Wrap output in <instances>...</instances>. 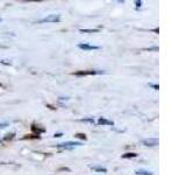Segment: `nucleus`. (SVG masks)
Segmentation results:
<instances>
[{"instance_id": "nucleus-1", "label": "nucleus", "mask_w": 186, "mask_h": 175, "mask_svg": "<svg viewBox=\"0 0 186 175\" xmlns=\"http://www.w3.org/2000/svg\"><path fill=\"white\" fill-rule=\"evenodd\" d=\"M59 20H61V16L58 14H50V15L43 18L41 20H38L37 22L38 24H46V22H58Z\"/></svg>"}, {"instance_id": "nucleus-2", "label": "nucleus", "mask_w": 186, "mask_h": 175, "mask_svg": "<svg viewBox=\"0 0 186 175\" xmlns=\"http://www.w3.org/2000/svg\"><path fill=\"white\" fill-rule=\"evenodd\" d=\"M99 74H105V71L103 70H82V71H77V73H74L73 75L76 76H87V75H99Z\"/></svg>"}, {"instance_id": "nucleus-3", "label": "nucleus", "mask_w": 186, "mask_h": 175, "mask_svg": "<svg viewBox=\"0 0 186 175\" xmlns=\"http://www.w3.org/2000/svg\"><path fill=\"white\" fill-rule=\"evenodd\" d=\"M56 146L59 147V148H69V150H71V148H73V147H76V146H82V143H76V141H66V143L58 144V145H56Z\"/></svg>"}, {"instance_id": "nucleus-4", "label": "nucleus", "mask_w": 186, "mask_h": 175, "mask_svg": "<svg viewBox=\"0 0 186 175\" xmlns=\"http://www.w3.org/2000/svg\"><path fill=\"white\" fill-rule=\"evenodd\" d=\"M143 145L144 146H157L158 145V139L157 138H149V139H145L143 140Z\"/></svg>"}, {"instance_id": "nucleus-5", "label": "nucleus", "mask_w": 186, "mask_h": 175, "mask_svg": "<svg viewBox=\"0 0 186 175\" xmlns=\"http://www.w3.org/2000/svg\"><path fill=\"white\" fill-rule=\"evenodd\" d=\"M78 47L83 50H97V49H99L98 46H90L87 43H79Z\"/></svg>"}, {"instance_id": "nucleus-6", "label": "nucleus", "mask_w": 186, "mask_h": 175, "mask_svg": "<svg viewBox=\"0 0 186 175\" xmlns=\"http://www.w3.org/2000/svg\"><path fill=\"white\" fill-rule=\"evenodd\" d=\"M98 124H99V125H113L114 123L111 122V120H107V119H105V118H100L99 120H98Z\"/></svg>"}, {"instance_id": "nucleus-7", "label": "nucleus", "mask_w": 186, "mask_h": 175, "mask_svg": "<svg viewBox=\"0 0 186 175\" xmlns=\"http://www.w3.org/2000/svg\"><path fill=\"white\" fill-rule=\"evenodd\" d=\"M135 173H136L137 175H153L151 172L145 171V169H137V171H135Z\"/></svg>"}, {"instance_id": "nucleus-8", "label": "nucleus", "mask_w": 186, "mask_h": 175, "mask_svg": "<svg viewBox=\"0 0 186 175\" xmlns=\"http://www.w3.org/2000/svg\"><path fill=\"white\" fill-rule=\"evenodd\" d=\"M137 154L136 153H126V154H122V158L123 159H129V158H136Z\"/></svg>"}, {"instance_id": "nucleus-9", "label": "nucleus", "mask_w": 186, "mask_h": 175, "mask_svg": "<svg viewBox=\"0 0 186 175\" xmlns=\"http://www.w3.org/2000/svg\"><path fill=\"white\" fill-rule=\"evenodd\" d=\"M92 168L97 172H103V173H106V172H107V169H106V168H103V167H95V166H93Z\"/></svg>"}, {"instance_id": "nucleus-10", "label": "nucleus", "mask_w": 186, "mask_h": 175, "mask_svg": "<svg viewBox=\"0 0 186 175\" xmlns=\"http://www.w3.org/2000/svg\"><path fill=\"white\" fill-rule=\"evenodd\" d=\"M98 29H80V33H97Z\"/></svg>"}, {"instance_id": "nucleus-11", "label": "nucleus", "mask_w": 186, "mask_h": 175, "mask_svg": "<svg viewBox=\"0 0 186 175\" xmlns=\"http://www.w3.org/2000/svg\"><path fill=\"white\" fill-rule=\"evenodd\" d=\"M82 122H87V123H92V124H93V123H94V119L92 118H84V119H82Z\"/></svg>"}, {"instance_id": "nucleus-12", "label": "nucleus", "mask_w": 186, "mask_h": 175, "mask_svg": "<svg viewBox=\"0 0 186 175\" xmlns=\"http://www.w3.org/2000/svg\"><path fill=\"white\" fill-rule=\"evenodd\" d=\"M15 133H11V134H7V137H5V140H11V139L14 138Z\"/></svg>"}, {"instance_id": "nucleus-13", "label": "nucleus", "mask_w": 186, "mask_h": 175, "mask_svg": "<svg viewBox=\"0 0 186 175\" xmlns=\"http://www.w3.org/2000/svg\"><path fill=\"white\" fill-rule=\"evenodd\" d=\"M76 137H77V138H80V139L86 140V137H85V134H83V133H77V134H76Z\"/></svg>"}, {"instance_id": "nucleus-14", "label": "nucleus", "mask_w": 186, "mask_h": 175, "mask_svg": "<svg viewBox=\"0 0 186 175\" xmlns=\"http://www.w3.org/2000/svg\"><path fill=\"white\" fill-rule=\"evenodd\" d=\"M6 126H8L7 123H1V124H0V129H5Z\"/></svg>"}, {"instance_id": "nucleus-15", "label": "nucleus", "mask_w": 186, "mask_h": 175, "mask_svg": "<svg viewBox=\"0 0 186 175\" xmlns=\"http://www.w3.org/2000/svg\"><path fill=\"white\" fill-rule=\"evenodd\" d=\"M62 135H63V133H55L54 137L55 138H59V137H62Z\"/></svg>"}, {"instance_id": "nucleus-16", "label": "nucleus", "mask_w": 186, "mask_h": 175, "mask_svg": "<svg viewBox=\"0 0 186 175\" xmlns=\"http://www.w3.org/2000/svg\"><path fill=\"white\" fill-rule=\"evenodd\" d=\"M135 4H136V7H141V5H142V1H135Z\"/></svg>"}, {"instance_id": "nucleus-17", "label": "nucleus", "mask_w": 186, "mask_h": 175, "mask_svg": "<svg viewBox=\"0 0 186 175\" xmlns=\"http://www.w3.org/2000/svg\"><path fill=\"white\" fill-rule=\"evenodd\" d=\"M149 85L151 86V88H153L155 90H158V85H155V84H149Z\"/></svg>"}, {"instance_id": "nucleus-18", "label": "nucleus", "mask_w": 186, "mask_h": 175, "mask_svg": "<svg viewBox=\"0 0 186 175\" xmlns=\"http://www.w3.org/2000/svg\"><path fill=\"white\" fill-rule=\"evenodd\" d=\"M145 50H156V52H157L158 48L157 47H153V48H148V49H145Z\"/></svg>"}, {"instance_id": "nucleus-19", "label": "nucleus", "mask_w": 186, "mask_h": 175, "mask_svg": "<svg viewBox=\"0 0 186 175\" xmlns=\"http://www.w3.org/2000/svg\"><path fill=\"white\" fill-rule=\"evenodd\" d=\"M0 21H1V19H0Z\"/></svg>"}]
</instances>
